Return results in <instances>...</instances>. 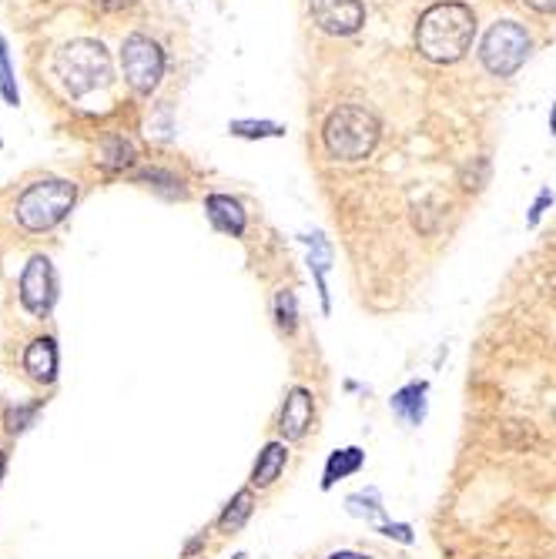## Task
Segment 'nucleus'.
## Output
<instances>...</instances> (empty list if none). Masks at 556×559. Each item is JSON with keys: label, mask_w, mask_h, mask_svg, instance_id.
Masks as SVG:
<instances>
[{"label": "nucleus", "mask_w": 556, "mask_h": 559, "mask_svg": "<svg viewBox=\"0 0 556 559\" xmlns=\"http://www.w3.org/2000/svg\"><path fill=\"white\" fill-rule=\"evenodd\" d=\"M325 151L335 161H362L369 158L379 144V121L376 114L359 108V104H342L325 121Z\"/></svg>", "instance_id": "3"}, {"label": "nucleus", "mask_w": 556, "mask_h": 559, "mask_svg": "<svg viewBox=\"0 0 556 559\" xmlns=\"http://www.w3.org/2000/svg\"><path fill=\"white\" fill-rule=\"evenodd\" d=\"M550 191H540V198H536V205H533V211H530V225H536V221H540V215H543V208L550 205Z\"/></svg>", "instance_id": "26"}, {"label": "nucleus", "mask_w": 556, "mask_h": 559, "mask_svg": "<svg viewBox=\"0 0 556 559\" xmlns=\"http://www.w3.org/2000/svg\"><path fill=\"white\" fill-rule=\"evenodd\" d=\"M121 71L134 94H151L165 77V51L145 34H131L121 44Z\"/></svg>", "instance_id": "6"}, {"label": "nucleus", "mask_w": 556, "mask_h": 559, "mask_svg": "<svg viewBox=\"0 0 556 559\" xmlns=\"http://www.w3.org/2000/svg\"><path fill=\"white\" fill-rule=\"evenodd\" d=\"M205 211H208V221H212L218 231H225V235H232V238H242L245 235L248 218H245V208L238 205L235 198H228V195H208L205 198Z\"/></svg>", "instance_id": "13"}, {"label": "nucleus", "mask_w": 556, "mask_h": 559, "mask_svg": "<svg viewBox=\"0 0 556 559\" xmlns=\"http://www.w3.org/2000/svg\"><path fill=\"white\" fill-rule=\"evenodd\" d=\"M232 134L238 138H278V134H285L278 124H268V121H235L232 124Z\"/></svg>", "instance_id": "22"}, {"label": "nucleus", "mask_w": 556, "mask_h": 559, "mask_svg": "<svg viewBox=\"0 0 556 559\" xmlns=\"http://www.w3.org/2000/svg\"><path fill=\"white\" fill-rule=\"evenodd\" d=\"M345 509H349V516H356V519H376L382 516V493L376 486H369V489H359V493H352L349 499H345Z\"/></svg>", "instance_id": "18"}, {"label": "nucleus", "mask_w": 556, "mask_h": 559, "mask_svg": "<svg viewBox=\"0 0 556 559\" xmlns=\"http://www.w3.org/2000/svg\"><path fill=\"white\" fill-rule=\"evenodd\" d=\"M138 0H91V7H98V11L104 14H114V11H128V7H134Z\"/></svg>", "instance_id": "25"}, {"label": "nucleus", "mask_w": 556, "mask_h": 559, "mask_svg": "<svg viewBox=\"0 0 556 559\" xmlns=\"http://www.w3.org/2000/svg\"><path fill=\"white\" fill-rule=\"evenodd\" d=\"M74 201H78V185H74V181L44 178V181L27 185L21 195H17L14 218L24 231L41 235V231L57 228L67 215H71Z\"/></svg>", "instance_id": "2"}, {"label": "nucleus", "mask_w": 556, "mask_h": 559, "mask_svg": "<svg viewBox=\"0 0 556 559\" xmlns=\"http://www.w3.org/2000/svg\"><path fill=\"white\" fill-rule=\"evenodd\" d=\"M325 559H372L366 553H352V549H339V553H329Z\"/></svg>", "instance_id": "28"}, {"label": "nucleus", "mask_w": 556, "mask_h": 559, "mask_svg": "<svg viewBox=\"0 0 556 559\" xmlns=\"http://www.w3.org/2000/svg\"><path fill=\"white\" fill-rule=\"evenodd\" d=\"M473 34H476L473 11H469L466 4H456V0H443V4H433L423 17H419L416 47H419V54L429 57V61L453 64L469 51Z\"/></svg>", "instance_id": "1"}, {"label": "nucleus", "mask_w": 556, "mask_h": 559, "mask_svg": "<svg viewBox=\"0 0 556 559\" xmlns=\"http://www.w3.org/2000/svg\"><path fill=\"white\" fill-rule=\"evenodd\" d=\"M57 302V275L47 255H34L21 275V305L37 318H47Z\"/></svg>", "instance_id": "7"}, {"label": "nucleus", "mask_w": 556, "mask_h": 559, "mask_svg": "<svg viewBox=\"0 0 556 559\" xmlns=\"http://www.w3.org/2000/svg\"><path fill=\"white\" fill-rule=\"evenodd\" d=\"M255 513V489H238V493L228 499V506L222 509V516H218V529L222 533H238L248 519H252Z\"/></svg>", "instance_id": "15"}, {"label": "nucleus", "mask_w": 556, "mask_h": 559, "mask_svg": "<svg viewBox=\"0 0 556 559\" xmlns=\"http://www.w3.org/2000/svg\"><path fill=\"white\" fill-rule=\"evenodd\" d=\"M0 98L4 104L17 108L21 94H17V81H14V67H11V51H7V41L0 37Z\"/></svg>", "instance_id": "20"}, {"label": "nucleus", "mask_w": 556, "mask_h": 559, "mask_svg": "<svg viewBox=\"0 0 556 559\" xmlns=\"http://www.w3.org/2000/svg\"><path fill=\"white\" fill-rule=\"evenodd\" d=\"M362 466H366V449H359V446H345V449L329 452V459H325V472H322V489L329 493L335 483H342V479L362 472Z\"/></svg>", "instance_id": "14"}, {"label": "nucleus", "mask_w": 556, "mask_h": 559, "mask_svg": "<svg viewBox=\"0 0 556 559\" xmlns=\"http://www.w3.org/2000/svg\"><path fill=\"white\" fill-rule=\"evenodd\" d=\"M305 245H309V268H312V275H315V285H319V295H322V308L329 312V292H325V272H329V265H332V248L329 242L315 231V235L309 238H302Z\"/></svg>", "instance_id": "16"}, {"label": "nucleus", "mask_w": 556, "mask_h": 559, "mask_svg": "<svg viewBox=\"0 0 556 559\" xmlns=\"http://www.w3.org/2000/svg\"><path fill=\"white\" fill-rule=\"evenodd\" d=\"M426 395H429V385L426 382H409V385H402L399 392H392L389 409L396 412V416L406 422V426H423L426 409H429Z\"/></svg>", "instance_id": "11"}, {"label": "nucleus", "mask_w": 556, "mask_h": 559, "mask_svg": "<svg viewBox=\"0 0 556 559\" xmlns=\"http://www.w3.org/2000/svg\"><path fill=\"white\" fill-rule=\"evenodd\" d=\"M526 54H530V34H526V27L516 21L493 24L490 34L483 37V51H479L486 71L496 77H510L520 71Z\"/></svg>", "instance_id": "5"}, {"label": "nucleus", "mask_w": 556, "mask_h": 559, "mask_svg": "<svg viewBox=\"0 0 556 559\" xmlns=\"http://www.w3.org/2000/svg\"><path fill=\"white\" fill-rule=\"evenodd\" d=\"M134 161V144L131 141H124V138H114L104 144V151H101V165L104 168H128Z\"/></svg>", "instance_id": "21"}, {"label": "nucleus", "mask_w": 556, "mask_h": 559, "mask_svg": "<svg viewBox=\"0 0 556 559\" xmlns=\"http://www.w3.org/2000/svg\"><path fill=\"white\" fill-rule=\"evenodd\" d=\"M21 365H24L27 379L51 385L57 379V342L51 339V335H37V339L24 349Z\"/></svg>", "instance_id": "10"}, {"label": "nucleus", "mask_w": 556, "mask_h": 559, "mask_svg": "<svg viewBox=\"0 0 556 559\" xmlns=\"http://www.w3.org/2000/svg\"><path fill=\"white\" fill-rule=\"evenodd\" d=\"M272 315H275V329L278 332H282V335H295V329H299V298H295L292 288H282V292H275Z\"/></svg>", "instance_id": "17"}, {"label": "nucleus", "mask_w": 556, "mask_h": 559, "mask_svg": "<svg viewBox=\"0 0 556 559\" xmlns=\"http://www.w3.org/2000/svg\"><path fill=\"white\" fill-rule=\"evenodd\" d=\"M526 4H530L533 11H540V14H553L556 11V0H526Z\"/></svg>", "instance_id": "27"}, {"label": "nucleus", "mask_w": 556, "mask_h": 559, "mask_svg": "<svg viewBox=\"0 0 556 559\" xmlns=\"http://www.w3.org/2000/svg\"><path fill=\"white\" fill-rule=\"evenodd\" d=\"M285 466H289V446H285V442H265L252 466V479H248V483H252V489L275 486Z\"/></svg>", "instance_id": "12"}, {"label": "nucleus", "mask_w": 556, "mask_h": 559, "mask_svg": "<svg viewBox=\"0 0 556 559\" xmlns=\"http://www.w3.org/2000/svg\"><path fill=\"white\" fill-rule=\"evenodd\" d=\"M138 181H148V188H155V191H161V195H168V198H185V185H181V178H175L171 171L148 168V171H141Z\"/></svg>", "instance_id": "19"}, {"label": "nucleus", "mask_w": 556, "mask_h": 559, "mask_svg": "<svg viewBox=\"0 0 556 559\" xmlns=\"http://www.w3.org/2000/svg\"><path fill=\"white\" fill-rule=\"evenodd\" d=\"M550 128H553V134H556V108H553V118H550Z\"/></svg>", "instance_id": "30"}, {"label": "nucleus", "mask_w": 556, "mask_h": 559, "mask_svg": "<svg viewBox=\"0 0 556 559\" xmlns=\"http://www.w3.org/2000/svg\"><path fill=\"white\" fill-rule=\"evenodd\" d=\"M309 11H312V21L325 34H335V37H349L366 24L362 0H309Z\"/></svg>", "instance_id": "8"}, {"label": "nucleus", "mask_w": 556, "mask_h": 559, "mask_svg": "<svg viewBox=\"0 0 556 559\" xmlns=\"http://www.w3.org/2000/svg\"><path fill=\"white\" fill-rule=\"evenodd\" d=\"M315 422V395L305 385H292L289 395H285L282 409H278V432H282L285 442H299L309 436Z\"/></svg>", "instance_id": "9"}, {"label": "nucleus", "mask_w": 556, "mask_h": 559, "mask_svg": "<svg viewBox=\"0 0 556 559\" xmlns=\"http://www.w3.org/2000/svg\"><path fill=\"white\" fill-rule=\"evenodd\" d=\"M37 409H41V406H37V402H31V406H11V409H7V416H4L7 432H14V436H17V432H24V429L34 422Z\"/></svg>", "instance_id": "23"}, {"label": "nucleus", "mask_w": 556, "mask_h": 559, "mask_svg": "<svg viewBox=\"0 0 556 559\" xmlns=\"http://www.w3.org/2000/svg\"><path fill=\"white\" fill-rule=\"evenodd\" d=\"M232 559H248V556H245V553H235Z\"/></svg>", "instance_id": "31"}, {"label": "nucleus", "mask_w": 556, "mask_h": 559, "mask_svg": "<svg viewBox=\"0 0 556 559\" xmlns=\"http://www.w3.org/2000/svg\"><path fill=\"white\" fill-rule=\"evenodd\" d=\"M4 469H7V452L0 449V479H4Z\"/></svg>", "instance_id": "29"}, {"label": "nucleus", "mask_w": 556, "mask_h": 559, "mask_svg": "<svg viewBox=\"0 0 556 559\" xmlns=\"http://www.w3.org/2000/svg\"><path fill=\"white\" fill-rule=\"evenodd\" d=\"M54 74L61 77L67 94L84 98L94 88H104L111 77V57L98 41H71L54 57Z\"/></svg>", "instance_id": "4"}, {"label": "nucleus", "mask_w": 556, "mask_h": 559, "mask_svg": "<svg viewBox=\"0 0 556 559\" xmlns=\"http://www.w3.org/2000/svg\"><path fill=\"white\" fill-rule=\"evenodd\" d=\"M379 533L389 536V539H396V543H406V546L412 543V526H406V523H382Z\"/></svg>", "instance_id": "24"}]
</instances>
